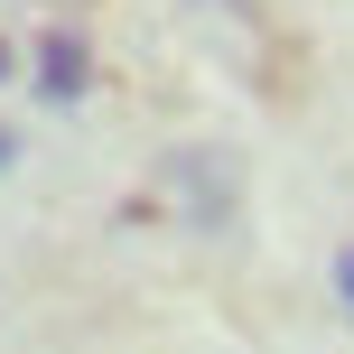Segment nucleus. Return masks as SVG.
<instances>
[{"label": "nucleus", "mask_w": 354, "mask_h": 354, "mask_svg": "<svg viewBox=\"0 0 354 354\" xmlns=\"http://www.w3.org/2000/svg\"><path fill=\"white\" fill-rule=\"evenodd\" d=\"M93 93V37L75 28V19H47V37H37V103H84Z\"/></svg>", "instance_id": "f257e3e1"}, {"label": "nucleus", "mask_w": 354, "mask_h": 354, "mask_svg": "<svg viewBox=\"0 0 354 354\" xmlns=\"http://www.w3.org/2000/svg\"><path fill=\"white\" fill-rule=\"evenodd\" d=\"M10 168H19V131L0 122V177H10Z\"/></svg>", "instance_id": "f03ea898"}, {"label": "nucleus", "mask_w": 354, "mask_h": 354, "mask_svg": "<svg viewBox=\"0 0 354 354\" xmlns=\"http://www.w3.org/2000/svg\"><path fill=\"white\" fill-rule=\"evenodd\" d=\"M336 299L354 308V252H345V261H336Z\"/></svg>", "instance_id": "7ed1b4c3"}, {"label": "nucleus", "mask_w": 354, "mask_h": 354, "mask_svg": "<svg viewBox=\"0 0 354 354\" xmlns=\"http://www.w3.org/2000/svg\"><path fill=\"white\" fill-rule=\"evenodd\" d=\"M0 84H10V37H0Z\"/></svg>", "instance_id": "20e7f679"}]
</instances>
